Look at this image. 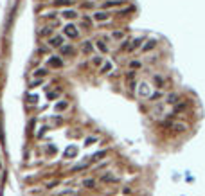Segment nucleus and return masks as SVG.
Returning a JSON list of instances; mask_svg holds the SVG:
<instances>
[{
	"mask_svg": "<svg viewBox=\"0 0 205 196\" xmlns=\"http://www.w3.org/2000/svg\"><path fill=\"white\" fill-rule=\"evenodd\" d=\"M76 16H78V13H76V11H72V9H67V11H63V18L72 20V18H76Z\"/></svg>",
	"mask_w": 205,
	"mask_h": 196,
	"instance_id": "obj_11",
	"label": "nucleus"
},
{
	"mask_svg": "<svg viewBox=\"0 0 205 196\" xmlns=\"http://www.w3.org/2000/svg\"><path fill=\"white\" fill-rule=\"evenodd\" d=\"M178 99H180V96H178L176 92H173V94H169V96L165 97V104H176Z\"/></svg>",
	"mask_w": 205,
	"mask_h": 196,
	"instance_id": "obj_3",
	"label": "nucleus"
},
{
	"mask_svg": "<svg viewBox=\"0 0 205 196\" xmlns=\"http://www.w3.org/2000/svg\"><path fill=\"white\" fill-rule=\"evenodd\" d=\"M72 0H54V5H68Z\"/></svg>",
	"mask_w": 205,
	"mask_h": 196,
	"instance_id": "obj_19",
	"label": "nucleus"
},
{
	"mask_svg": "<svg viewBox=\"0 0 205 196\" xmlns=\"http://www.w3.org/2000/svg\"><path fill=\"white\" fill-rule=\"evenodd\" d=\"M56 108H58V110H63V108H67V103H60V104H58Z\"/></svg>",
	"mask_w": 205,
	"mask_h": 196,
	"instance_id": "obj_29",
	"label": "nucleus"
},
{
	"mask_svg": "<svg viewBox=\"0 0 205 196\" xmlns=\"http://www.w3.org/2000/svg\"><path fill=\"white\" fill-rule=\"evenodd\" d=\"M63 33H65V36H68L70 40H76L78 36H79L78 27H76V25H72V23H67V25L63 27Z\"/></svg>",
	"mask_w": 205,
	"mask_h": 196,
	"instance_id": "obj_1",
	"label": "nucleus"
},
{
	"mask_svg": "<svg viewBox=\"0 0 205 196\" xmlns=\"http://www.w3.org/2000/svg\"><path fill=\"white\" fill-rule=\"evenodd\" d=\"M130 67H133V68H139V67H141V61H131V63H130Z\"/></svg>",
	"mask_w": 205,
	"mask_h": 196,
	"instance_id": "obj_27",
	"label": "nucleus"
},
{
	"mask_svg": "<svg viewBox=\"0 0 205 196\" xmlns=\"http://www.w3.org/2000/svg\"><path fill=\"white\" fill-rule=\"evenodd\" d=\"M139 96L149 99V94H148V85H146V83H142V85H141V88H139Z\"/></svg>",
	"mask_w": 205,
	"mask_h": 196,
	"instance_id": "obj_12",
	"label": "nucleus"
},
{
	"mask_svg": "<svg viewBox=\"0 0 205 196\" xmlns=\"http://www.w3.org/2000/svg\"><path fill=\"white\" fill-rule=\"evenodd\" d=\"M90 23H92L90 18H83V25H88V27H90Z\"/></svg>",
	"mask_w": 205,
	"mask_h": 196,
	"instance_id": "obj_28",
	"label": "nucleus"
},
{
	"mask_svg": "<svg viewBox=\"0 0 205 196\" xmlns=\"http://www.w3.org/2000/svg\"><path fill=\"white\" fill-rule=\"evenodd\" d=\"M83 187H86V189H94V187H96V180H92V178L83 180Z\"/></svg>",
	"mask_w": 205,
	"mask_h": 196,
	"instance_id": "obj_10",
	"label": "nucleus"
},
{
	"mask_svg": "<svg viewBox=\"0 0 205 196\" xmlns=\"http://www.w3.org/2000/svg\"><path fill=\"white\" fill-rule=\"evenodd\" d=\"M50 33H52V29H50V27H45V29L41 31V36H49Z\"/></svg>",
	"mask_w": 205,
	"mask_h": 196,
	"instance_id": "obj_24",
	"label": "nucleus"
},
{
	"mask_svg": "<svg viewBox=\"0 0 205 196\" xmlns=\"http://www.w3.org/2000/svg\"><path fill=\"white\" fill-rule=\"evenodd\" d=\"M155 47H157V40H149V41L142 47V51L144 52H148V51H151V49H155Z\"/></svg>",
	"mask_w": 205,
	"mask_h": 196,
	"instance_id": "obj_8",
	"label": "nucleus"
},
{
	"mask_svg": "<svg viewBox=\"0 0 205 196\" xmlns=\"http://www.w3.org/2000/svg\"><path fill=\"white\" fill-rule=\"evenodd\" d=\"M141 43H142V38H135L131 41V45L128 47V51H135V49H139L141 47Z\"/></svg>",
	"mask_w": 205,
	"mask_h": 196,
	"instance_id": "obj_9",
	"label": "nucleus"
},
{
	"mask_svg": "<svg viewBox=\"0 0 205 196\" xmlns=\"http://www.w3.org/2000/svg\"><path fill=\"white\" fill-rule=\"evenodd\" d=\"M123 36H124L123 31H115V33H112V38H115V40H121Z\"/></svg>",
	"mask_w": 205,
	"mask_h": 196,
	"instance_id": "obj_20",
	"label": "nucleus"
},
{
	"mask_svg": "<svg viewBox=\"0 0 205 196\" xmlns=\"http://www.w3.org/2000/svg\"><path fill=\"white\" fill-rule=\"evenodd\" d=\"M101 182H104V184H113V182H117V177H113L112 173H106V175L101 177Z\"/></svg>",
	"mask_w": 205,
	"mask_h": 196,
	"instance_id": "obj_5",
	"label": "nucleus"
},
{
	"mask_svg": "<svg viewBox=\"0 0 205 196\" xmlns=\"http://www.w3.org/2000/svg\"><path fill=\"white\" fill-rule=\"evenodd\" d=\"M45 74H47V70H45V68H38V70L34 72V76H38V78H40V76H45Z\"/></svg>",
	"mask_w": 205,
	"mask_h": 196,
	"instance_id": "obj_23",
	"label": "nucleus"
},
{
	"mask_svg": "<svg viewBox=\"0 0 205 196\" xmlns=\"http://www.w3.org/2000/svg\"><path fill=\"white\" fill-rule=\"evenodd\" d=\"M92 49H94L92 47V41H85L83 43V52H92Z\"/></svg>",
	"mask_w": 205,
	"mask_h": 196,
	"instance_id": "obj_14",
	"label": "nucleus"
},
{
	"mask_svg": "<svg viewBox=\"0 0 205 196\" xmlns=\"http://www.w3.org/2000/svg\"><path fill=\"white\" fill-rule=\"evenodd\" d=\"M86 166H88L86 162H83V164H78V166H74V167L70 169V173H76V171H81V169H85Z\"/></svg>",
	"mask_w": 205,
	"mask_h": 196,
	"instance_id": "obj_13",
	"label": "nucleus"
},
{
	"mask_svg": "<svg viewBox=\"0 0 205 196\" xmlns=\"http://www.w3.org/2000/svg\"><path fill=\"white\" fill-rule=\"evenodd\" d=\"M106 153H108V151H99V153H96V155L92 157V160H101L102 157H106Z\"/></svg>",
	"mask_w": 205,
	"mask_h": 196,
	"instance_id": "obj_16",
	"label": "nucleus"
},
{
	"mask_svg": "<svg viewBox=\"0 0 205 196\" xmlns=\"http://www.w3.org/2000/svg\"><path fill=\"white\" fill-rule=\"evenodd\" d=\"M49 45H50V47H61V45H63V38H61V36H52V38L49 40Z\"/></svg>",
	"mask_w": 205,
	"mask_h": 196,
	"instance_id": "obj_4",
	"label": "nucleus"
},
{
	"mask_svg": "<svg viewBox=\"0 0 205 196\" xmlns=\"http://www.w3.org/2000/svg\"><path fill=\"white\" fill-rule=\"evenodd\" d=\"M110 68H112V63H104V65H102V68H101V72H108Z\"/></svg>",
	"mask_w": 205,
	"mask_h": 196,
	"instance_id": "obj_25",
	"label": "nucleus"
},
{
	"mask_svg": "<svg viewBox=\"0 0 205 196\" xmlns=\"http://www.w3.org/2000/svg\"><path fill=\"white\" fill-rule=\"evenodd\" d=\"M49 65H50V67H56V68H60V67L63 65V61L58 58V56H54V58L49 59Z\"/></svg>",
	"mask_w": 205,
	"mask_h": 196,
	"instance_id": "obj_7",
	"label": "nucleus"
},
{
	"mask_svg": "<svg viewBox=\"0 0 205 196\" xmlns=\"http://www.w3.org/2000/svg\"><path fill=\"white\" fill-rule=\"evenodd\" d=\"M162 97V92H157V94H153V96H149V101H155V99Z\"/></svg>",
	"mask_w": 205,
	"mask_h": 196,
	"instance_id": "obj_26",
	"label": "nucleus"
},
{
	"mask_svg": "<svg viewBox=\"0 0 205 196\" xmlns=\"http://www.w3.org/2000/svg\"><path fill=\"white\" fill-rule=\"evenodd\" d=\"M61 52H63V54H74V49L67 45V47H63V49H61Z\"/></svg>",
	"mask_w": 205,
	"mask_h": 196,
	"instance_id": "obj_21",
	"label": "nucleus"
},
{
	"mask_svg": "<svg viewBox=\"0 0 205 196\" xmlns=\"http://www.w3.org/2000/svg\"><path fill=\"white\" fill-rule=\"evenodd\" d=\"M110 18V15L108 13H104V11H97L96 15H94V20H97V22H104V20Z\"/></svg>",
	"mask_w": 205,
	"mask_h": 196,
	"instance_id": "obj_6",
	"label": "nucleus"
},
{
	"mask_svg": "<svg viewBox=\"0 0 205 196\" xmlns=\"http://www.w3.org/2000/svg\"><path fill=\"white\" fill-rule=\"evenodd\" d=\"M119 4H123V0H113V2H106V4H104V7H113V5H119Z\"/></svg>",
	"mask_w": 205,
	"mask_h": 196,
	"instance_id": "obj_17",
	"label": "nucleus"
},
{
	"mask_svg": "<svg viewBox=\"0 0 205 196\" xmlns=\"http://www.w3.org/2000/svg\"><path fill=\"white\" fill-rule=\"evenodd\" d=\"M189 108V101H184V103H180V104H176L175 108H173V115H176V114H182Z\"/></svg>",
	"mask_w": 205,
	"mask_h": 196,
	"instance_id": "obj_2",
	"label": "nucleus"
},
{
	"mask_svg": "<svg viewBox=\"0 0 205 196\" xmlns=\"http://www.w3.org/2000/svg\"><path fill=\"white\" fill-rule=\"evenodd\" d=\"M76 153H78V149H76V148H68V149L65 151V157H74Z\"/></svg>",
	"mask_w": 205,
	"mask_h": 196,
	"instance_id": "obj_15",
	"label": "nucleus"
},
{
	"mask_svg": "<svg viewBox=\"0 0 205 196\" xmlns=\"http://www.w3.org/2000/svg\"><path fill=\"white\" fill-rule=\"evenodd\" d=\"M173 130H175V131H184L185 124H173Z\"/></svg>",
	"mask_w": 205,
	"mask_h": 196,
	"instance_id": "obj_22",
	"label": "nucleus"
},
{
	"mask_svg": "<svg viewBox=\"0 0 205 196\" xmlns=\"http://www.w3.org/2000/svg\"><path fill=\"white\" fill-rule=\"evenodd\" d=\"M101 56H97V58H94V63H96V65H101Z\"/></svg>",
	"mask_w": 205,
	"mask_h": 196,
	"instance_id": "obj_30",
	"label": "nucleus"
},
{
	"mask_svg": "<svg viewBox=\"0 0 205 196\" xmlns=\"http://www.w3.org/2000/svg\"><path fill=\"white\" fill-rule=\"evenodd\" d=\"M97 49H99L101 52H108V47L104 45V41H97Z\"/></svg>",
	"mask_w": 205,
	"mask_h": 196,
	"instance_id": "obj_18",
	"label": "nucleus"
}]
</instances>
